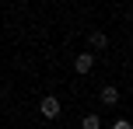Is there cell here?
Listing matches in <instances>:
<instances>
[{"label": "cell", "mask_w": 133, "mask_h": 129, "mask_svg": "<svg viewBox=\"0 0 133 129\" xmlns=\"http://www.w3.org/2000/svg\"><path fill=\"white\" fill-rule=\"evenodd\" d=\"M60 108H63V105H60V98H56V94H46V98L39 101V112H42L46 119H56V115H60Z\"/></svg>", "instance_id": "1"}, {"label": "cell", "mask_w": 133, "mask_h": 129, "mask_svg": "<svg viewBox=\"0 0 133 129\" xmlns=\"http://www.w3.org/2000/svg\"><path fill=\"white\" fill-rule=\"evenodd\" d=\"M74 70H77V73H91V70H95V56L91 52H81L77 59H74Z\"/></svg>", "instance_id": "2"}, {"label": "cell", "mask_w": 133, "mask_h": 129, "mask_svg": "<svg viewBox=\"0 0 133 129\" xmlns=\"http://www.w3.org/2000/svg\"><path fill=\"white\" fill-rule=\"evenodd\" d=\"M98 98H102V105H116V101H119V91L109 84V87H102V94H98Z\"/></svg>", "instance_id": "3"}, {"label": "cell", "mask_w": 133, "mask_h": 129, "mask_svg": "<svg viewBox=\"0 0 133 129\" xmlns=\"http://www.w3.org/2000/svg\"><path fill=\"white\" fill-rule=\"evenodd\" d=\"M88 42H91L95 49H105V45H109V35H105V32H91V35H88Z\"/></svg>", "instance_id": "4"}, {"label": "cell", "mask_w": 133, "mask_h": 129, "mask_svg": "<svg viewBox=\"0 0 133 129\" xmlns=\"http://www.w3.org/2000/svg\"><path fill=\"white\" fill-rule=\"evenodd\" d=\"M81 129H102V119L95 115V112H88V115L81 119Z\"/></svg>", "instance_id": "5"}, {"label": "cell", "mask_w": 133, "mask_h": 129, "mask_svg": "<svg viewBox=\"0 0 133 129\" xmlns=\"http://www.w3.org/2000/svg\"><path fill=\"white\" fill-rule=\"evenodd\" d=\"M112 129H133V126L126 122V119H119V122H112Z\"/></svg>", "instance_id": "6"}]
</instances>
